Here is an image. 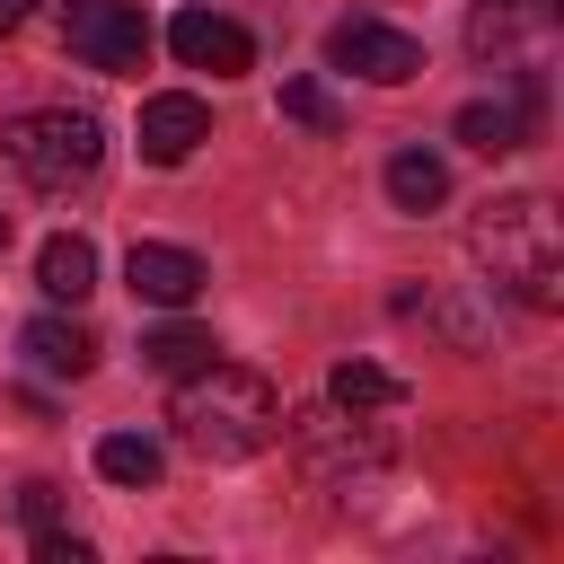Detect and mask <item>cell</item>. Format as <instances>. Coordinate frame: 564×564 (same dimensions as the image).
Returning a JSON list of instances; mask_svg holds the SVG:
<instances>
[{"mask_svg": "<svg viewBox=\"0 0 564 564\" xmlns=\"http://www.w3.org/2000/svg\"><path fill=\"white\" fill-rule=\"evenodd\" d=\"M467 53H476V62H494V53L511 62V53H520V0H485L476 26H467Z\"/></svg>", "mask_w": 564, "mask_h": 564, "instance_id": "ac0fdd59", "label": "cell"}, {"mask_svg": "<svg viewBox=\"0 0 564 564\" xmlns=\"http://www.w3.org/2000/svg\"><path fill=\"white\" fill-rule=\"evenodd\" d=\"M97 159H106V123H97L88 106H35V115L9 123V167H18L35 194H70V185H88Z\"/></svg>", "mask_w": 564, "mask_h": 564, "instance_id": "3957f363", "label": "cell"}, {"mask_svg": "<svg viewBox=\"0 0 564 564\" xmlns=\"http://www.w3.org/2000/svg\"><path fill=\"white\" fill-rule=\"evenodd\" d=\"M123 282H132V300H150V308H194L212 273H203L194 247H159V238H141V247L123 256Z\"/></svg>", "mask_w": 564, "mask_h": 564, "instance_id": "30bf717a", "label": "cell"}, {"mask_svg": "<svg viewBox=\"0 0 564 564\" xmlns=\"http://www.w3.org/2000/svg\"><path fill=\"white\" fill-rule=\"evenodd\" d=\"M18 352H26L35 370H53V379H88V370H97V335H88L79 317H26V326H18Z\"/></svg>", "mask_w": 564, "mask_h": 564, "instance_id": "8fae6325", "label": "cell"}, {"mask_svg": "<svg viewBox=\"0 0 564 564\" xmlns=\"http://www.w3.org/2000/svg\"><path fill=\"white\" fill-rule=\"evenodd\" d=\"M282 115H291V123H308V132H344V123H352V115H344V97H335L326 79H308V70H291V79H282Z\"/></svg>", "mask_w": 564, "mask_h": 564, "instance_id": "e0dca14e", "label": "cell"}, {"mask_svg": "<svg viewBox=\"0 0 564 564\" xmlns=\"http://www.w3.org/2000/svg\"><path fill=\"white\" fill-rule=\"evenodd\" d=\"M538 115H546V79L520 70L511 97H476V106H458V141L485 150V159H502V150H520V141L538 132Z\"/></svg>", "mask_w": 564, "mask_h": 564, "instance_id": "52a82bcc", "label": "cell"}, {"mask_svg": "<svg viewBox=\"0 0 564 564\" xmlns=\"http://www.w3.org/2000/svg\"><path fill=\"white\" fill-rule=\"evenodd\" d=\"M326 397H335L344 414H388V405H405V379L379 370V361H335V370H326Z\"/></svg>", "mask_w": 564, "mask_h": 564, "instance_id": "4fadbf2b", "label": "cell"}, {"mask_svg": "<svg viewBox=\"0 0 564 564\" xmlns=\"http://www.w3.org/2000/svg\"><path fill=\"white\" fill-rule=\"evenodd\" d=\"M35 564H88V538H62V529H35Z\"/></svg>", "mask_w": 564, "mask_h": 564, "instance_id": "d6986e66", "label": "cell"}, {"mask_svg": "<svg viewBox=\"0 0 564 564\" xmlns=\"http://www.w3.org/2000/svg\"><path fill=\"white\" fill-rule=\"evenodd\" d=\"M476 264L494 273V291L529 300V308H564V229L546 194H494L467 229Z\"/></svg>", "mask_w": 564, "mask_h": 564, "instance_id": "7a4b0ae2", "label": "cell"}, {"mask_svg": "<svg viewBox=\"0 0 564 564\" xmlns=\"http://www.w3.org/2000/svg\"><path fill=\"white\" fill-rule=\"evenodd\" d=\"M167 423H176V449H194L212 467H238V458H256L282 432V397H273V379H256V370H238V361L212 352V361H194L176 379Z\"/></svg>", "mask_w": 564, "mask_h": 564, "instance_id": "6da1fadb", "label": "cell"}, {"mask_svg": "<svg viewBox=\"0 0 564 564\" xmlns=\"http://www.w3.org/2000/svg\"><path fill=\"white\" fill-rule=\"evenodd\" d=\"M388 203H397V212H441V203H449V167H441L432 150H397V159H388Z\"/></svg>", "mask_w": 564, "mask_h": 564, "instance_id": "5bb4252c", "label": "cell"}, {"mask_svg": "<svg viewBox=\"0 0 564 564\" xmlns=\"http://www.w3.org/2000/svg\"><path fill=\"white\" fill-rule=\"evenodd\" d=\"M18 520H26V529H53V485H26V494H18Z\"/></svg>", "mask_w": 564, "mask_h": 564, "instance_id": "ffe728a7", "label": "cell"}, {"mask_svg": "<svg viewBox=\"0 0 564 564\" xmlns=\"http://www.w3.org/2000/svg\"><path fill=\"white\" fill-rule=\"evenodd\" d=\"M167 53H176L185 70H212V79H229V70H247V62H256L247 26H238V18H220V9H176V18H167Z\"/></svg>", "mask_w": 564, "mask_h": 564, "instance_id": "ba28073f", "label": "cell"}, {"mask_svg": "<svg viewBox=\"0 0 564 564\" xmlns=\"http://www.w3.org/2000/svg\"><path fill=\"white\" fill-rule=\"evenodd\" d=\"M203 141H212V106H203V97H185V88L141 97V159H150V167H185Z\"/></svg>", "mask_w": 564, "mask_h": 564, "instance_id": "9c48e42d", "label": "cell"}, {"mask_svg": "<svg viewBox=\"0 0 564 564\" xmlns=\"http://www.w3.org/2000/svg\"><path fill=\"white\" fill-rule=\"evenodd\" d=\"M35 282H44L53 300H88V291H97V247H88L79 229L44 238V256H35Z\"/></svg>", "mask_w": 564, "mask_h": 564, "instance_id": "7c38bea8", "label": "cell"}, {"mask_svg": "<svg viewBox=\"0 0 564 564\" xmlns=\"http://www.w3.org/2000/svg\"><path fill=\"white\" fill-rule=\"evenodd\" d=\"M282 432H291V449H300L317 476H370V467L388 458V441H379V432H352L335 397H326V405H300Z\"/></svg>", "mask_w": 564, "mask_h": 564, "instance_id": "5b68a950", "label": "cell"}, {"mask_svg": "<svg viewBox=\"0 0 564 564\" xmlns=\"http://www.w3.org/2000/svg\"><path fill=\"white\" fill-rule=\"evenodd\" d=\"M212 352H220V344H212L203 326H150V335H141V361H150L159 379H185V370L212 361Z\"/></svg>", "mask_w": 564, "mask_h": 564, "instance_id": "9a60e30c", "label": "cell"}, {"mask_svg": "<svg viewBox=\"0 0 564 564\" xmlns=\"http://www.w3.org/2000/svg\"><path fill=\"white\" fill-rule=\"evenodd\" d=\"M159 467H167V458H159V441H141V432H106V441H97V476H106V485H159Z\"/></svg>", "mask_w": 564, "mask_h": 564, "instance_id": "2e32d148", "label": "cell"}, {"mask_svg": "<svg viewBox=\"0 0 564 564\" xmlns=\"http://www.w3.org/2000/svg\"><path fill=\"white\" fill-rule=\"evenodd\" d=\"M62 44L88 62V70H141L150 62V18L132 0H79L62 18Z\"/></svg>", "mask_w": 564, "mask_h": 564, "instance_id": "277c9868", "label": "cell"}, {"mask_svg": "<svg viewBox=\"0 0 564 564\" xmlns=\"http://www.w3.org/2000/svg\"><path fill=\"white\" fill-rule=\"evenodd\" d=\"M26 9H35V0H0V35H9V26H26Z\"/></svg>", "mask_w": 564, "mask_h": 564, "instance_id": "44dd1931", "label": "cell"}, {"mask_svg": "<svg viewBox=\"0 0 564 564\" xmlns=\"http://www.w3.org/2000/svg\"><path fill=\"white\" fill-rule=\"evenodd\" d=\"M326 62H335V70H361V79H379V88H405V79L423 70V44H414L405 26H379V18H344V26L326 35Z\"/></svg>", "mask_w": 564, "mask_h": 564, "instance_id": "8992f818", "label": "cell"}, {"mask_svg": "<svg viewBox=\"0 0 564 564\" xmlns=\"http://www.w3.org/2000/svg\"><path fill=\"white\" fill-rule=\"evenodd\" d=\"M0 247H9V220H0Z\"/></svg>", "mask_w": 564, "mask_h": 564, "instance_id": "7402d4cb", "label": "cell"}]
</instances>
